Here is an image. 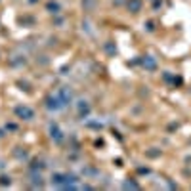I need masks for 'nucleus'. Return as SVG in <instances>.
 <instances>
[{
	"mask_svg": "<svg viewBox=\"0 0 191 191\" xmlns=\"http://www.w3.org/2000/svg\"><path fill=\"white\" fill-rule=\"evenodd\" d=\"M15 113H17L21 118H25V121H31V118H33V111H31L29 107H17Z\"/></svg>",
	"mask_w": 191,
	"mask_h": 191,
	"instance_id": "obj_1",
	"label": "nucleus"
},
{
	"mask_svg": "<svg viewBox=\"0 0 191 191\" xmlns=\"http://www.w3.org/2000/svg\"><path fill=\"white\" fill-rule=\"evenodd\" d=\"M140 8H142V0H128V10L132 13H138Z\"/></svg>",
	"mask_w": 191,
	"mask_h": 191,
	"instance_id": "obj_2",
	"label": "nucleus"
},
{
	"mask_svg": "<svg viewBox=\"0 0 191 191\" xmlns=\"http://www.w3.org/2000/svg\"><path fill=\"white\" fill-rule=\"evenodd\" d=\"M143 67H145V69H149V71H153L155 67H157V63H155L153 58H145V59H143Z\"/></svg>",
	"mask_w": 191,
	"mask_h": 191,
	"instance_id": "obj_3",
	"label": "nucleus"
},
{
	"mask_svg": "<svg viewBox=\"0 0 191 191\" xmlns=\"http://www.w3.org/2000/svg\"><path fill=\"white\" fill-rule=\"evenodd\" d=\"M59 4L58 2H48V12L50 13H59Z\"/></svg>",
	"mask_w": 191,
	"mask_h": 191,
	"instance_id": "obj_4",
	"label": "nucleus"
},
{
	"mask_svg": "<svg viewBox=\"0 0 191 191\" xmlns=\"http://www.w3.org/2000/svg\"><path fill=\"white\" fill-rule=\"evenodd\" d=\"M31 2H37V0H31Z\"/></svg>",
	"mask_w": 191,
	"mask_h": 191,
	"instance_id": "obj_5",
	"label": "nucleus"
}]
</instances>
